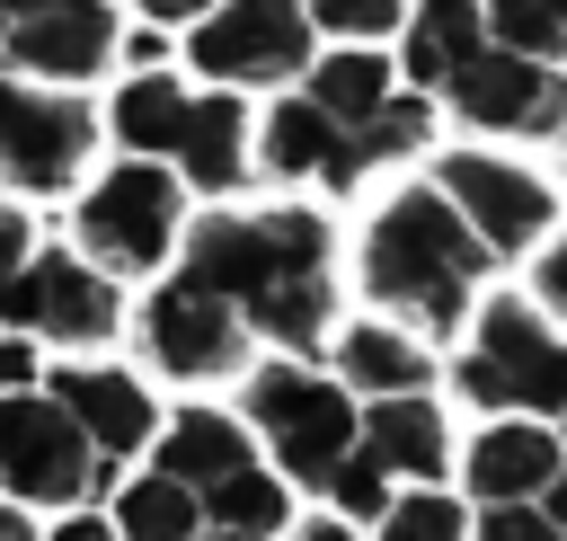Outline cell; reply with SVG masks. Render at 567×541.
Segmentation results:
<instances>
[{
  "label": "cell",
  "mask_w": 567,
  "mask_h": 541,
  "mask_svg": "<svg viewBox=\"0 0 567 541\" xmlns=\"http://www.w3.org/2000/svg\"><path fill=\"white\" fill-rule=\"evenodd\" d=\"M452 381L496 426H549V435L567 426V337L532 302H487L461 364H452Z\"/></svg>",
  "instance_id": "obj_5"
},
{
  "label": "cell",
  "mask_w": 567,
  "mask_h": 541,
  "mask_svg": "<svg viewBox=\"0 0 567 541\" xmlns=\"http://www.w3.org/2000/svg\"><path fill=\"white\" fill-rule=\"evenodd\" d=\"M204 541H221V532H204Z\"/></svg>",
  "instance_id": "obj_32"
},
{
  "label": "cell",
  "mask_w": 567,
  "mask_h": 541,
  "mask_svg": "<svg viewBox=\"0 0 567 541\" xmlns=\"http://www.w3.org/2000/svg\"><path fill=\"white\" fill-rule=\"evenodd\" d=\"M18 257H35V248H27V213L0 204V266H18Z\"/></svg>",
  "instance_id": "obj_28"
},
{
  "label": "cell",
  "mask_w": 567,
  "mask_h": 541,
  "mask_svg": "<svg viewBox=\"0 0 567 541\" xmlns=\"http://www.w3.org/2000/svg\"><path fill=\"white\" fill-rule=\"evenodd\" d=\"M399 27H408V89L416 98L434 89V98H452L461 124L505 133V142H558L567 133V71L505 53L478 27V9L434 0V9L399 18Z\"/></svg>",
  "instance_id": "obj_3"
},
{
  "label": "cell",
  "mask_w": 567,
  "mask_h": 541,
  "mask_svg": "<svg viewBox=\"0 0 567 541\" xmlns=\"http://www.w3.org/2000/svg\"><path fill=\"white\" fill-rule=\"evenodd\" d=\"M71 426H80V443L115 470L124 452H142L151 443V399H142V381H124V372H97V364H71V372H53V390H44Z\"/></svg>",
  "instance_id": "obj_17"
},
{
  "label": "cell",
  "mask_w": 567,
  "mask_h": 541,
  "mask_svg": "<svg viewBox=\"0 0 567 541\" xmlns=\"http://www.w3.org/2000/svg\"><path fill=\"white\" fill-rule=\"evenodd\" d=\"M0 319L9 328H35V337H62V346H97L115 328V284L97 266L44 248V257L0 266Z\"/></svg>",
  "instance_id": "obj_11"
},
{
  "label": "cell",
  "mask_w": 567,
  "mask_h": 541,
  "mask_svg": "<svg viewBox=\"0 0 567 541\" xmlns=\"http://www.w3.org/2000/svg\"><path fill=\"white\" fill-rule=\"evenodd\" d=\"M106 532H124V541H204V506L177 488V479H133L124 497H115V523Z\"/></svg>",
  "instance_id": "obj_22"
},
{
  "label": "cell",
  "mask_w": 567,
  "mask_h": 541,
  "mask_svg": "<svg viewBox=\"0 0 567 541\" xmlns=\"http://www.w3.org/2000/svg\"><path fill=\"white\" fill-rule=\"evenodd\" d=\"M0 35H9V18H0Z\"/></svg>",
  "instance_id": "obj_33"
},
{
  "label": "cell",
  "mask_w": 567,
  "mask_h": 541,
  "mask_svg": "<svg viewBox=\"0 0 567 541\" xmlns=\"http://www.w3.org/2000/svg\"><path fill=\"white\" fill-rule=\"evenodd\" d=\"M239 470H257L248 426H230V417H213V408H186V417L159 435V479H177L186 497H213V488L239 479Z\"/></svg>",
  "instance_id": "obj_19"
},
{
  "label": "cell",
  "mask_w": 567,
  "mask_h": 541,
  "mask_svg": "<svg viewBox=\"0 0 567 541\" xmlns=\"http://www.w3.org/2000/svg\"><path fill=\"white\" fill-rule=\"evenodd\" d=\"M354 461L372 479H408V488H434L443 461H452V435H443V408L434 399H363V426H354Z\"/></svg>",
  "instance_id": "obj_15"
},
{
  "label": "cell",
  "mask_w": 567,
  "mask_h": 541,
  "mask_svg": "<svg viewBox=\"0 0 567 541\" xmlns=\"http://www.w3.org/2000/svg\"><path fill=\"white\" fill-rule=\"evenodd\" d=\"M115 470L80 443V426L53 408V399H35V390H9L0 399V488L18 497V514L27 506H80V497H97Z\"/></svg>",
  "instance_id": "obj_7"
},
{
  "label": "cell",
  "mask_w": 567,
  "mask_h": 541,
  "mask_svg": "<svg viewBox=\"0 0 567 541\" xmlns=\"http://www.w3.org/2000/svg\"><path fill=\"white\" fill-rule=\"evenodd\" d=\"M177 124H186V89L159 80V71H142V80L115 98V142H124L133 160H168V151H177Z\"/></svg>",
  "instance_id": "obj_21"
},
{
  "label": "cell",
  "mask_w": 567,
  "mask_h": 541,
  "mask_svg": "<svg viewBox=\"0 0 567 541\" xmlns=\"http://www.w3.org/2000/svg\"><path fill=\"white\" fill-rule=\"evenodd\" d=\"M425 381H434L425 346L399 337L390 319H363L337 337V390L346 399H425Z\"/></svg>",
  "instance_id": "obj_18"
},
{
  "label": "cell",
  "mask_w": 567,
  "mask_h": 541,
  "mask_svg": "<svg viewBox=\"0 0 567 541\" xmlns=\"http://www.w3.org/2000/svg\"><path fill=\"white\" fill-rule=\"evenodd\" d=\"M461 479H470V506H532L567 479V443L549 426H487L470 452H461Z\"/></svg>",
  "instance_id": "obj_14"
},
{
  "label": "cell",
  "mask_w": 567,
  "mask_h": 541,
  "mask_svg": "<svg viewBox=\"0 0 567 541\" xmlns=\"http://www.w3.org/2000/svg\"><path fill=\"white\" fill-rule=\"evenodd\" d=\"M248 426L266 435L275 479L328 497V479L354 461L363 399H346V390H337L328 372H310V364H266V372H248Z\"/></svg>",
  "instance_id": "obj_6"
},
{
  "label": "cell",
  "mask_w": 567,
  "mask_h": 541,
  "mask_svg": "<svg viewBox=\"0 0 567 541\" xmlns=\"http://www.w3.org/2000/svg\"><path fill=\"white\" fill-rule=\"evenodd\" d=\"M0 541H35V523H27L18 506H0Z\"/></svg>",
  "instance_id": "obj_29"
},
{
  "label": "cell",
  "mask_w": 567,
  "mask_h": 541,
  "mask_svg": "<svg viewBox=\"0 0 567 541\" xmlns=\"http://www.w3.org/2000/svg\"><path fill=\"white\" fill-rule=\"evenodd\" d=\"M142 346H151V364L177 372V381H221V372L248 364V328H239L204 284H186V275H168V284L151 293V310H142Z\"/></svg>",
  "instance_id": "obj_13"
},
{
  "label": "cell",
  "mask_w": 567,
  "mask_h": 541,
  "mask_svg": "<svg viewBox=\"0 0 567 541\" xmlns=\"http://www.w3.org/2000/svg\"><path fill=\"white\" fill-rule=\"evenodd\" d=\"M532 310H540V319H549V310L567 319V239H549V257H540V302H532Z\"/></svg>",
  "instance_id": "obj_26"
},
{
  "label": "cell",
  "mask_w": 567,
  "mask_h": 541,
  "mask_svg": "<svg viewBox=\"0 0 567 541\" xmlns=\"http://www.w3.org/2000/svg\"><path fill=\"white\" fill-rule=\"evenodd\" d=\"M168 239H177V177L151 169V160L106 169V186L80 204V248H89L106 275H142V266H159ZM89 257H80V266H89Z\"/></svg>",
  "instance_id": "obj_9"
},
{
  "label": "cell",
  "mask_w": 567,
  "mask_h": 541,
  "mask_svg": "<svg viewBox=\"0 0 567 541\" xmlns=\"http://www.w3.org/2000/svg\"><path fill=\"white\" fill-rule=\"evenodd\" d=\"M292 541H354V523H301Z\"/></svg>",
  "instance_id": "obj_30"
},
{
  "label": "cell",
  "mask_w": 567,
  "mask_h": 541,
  "mask_svg": "<svg viewBox=\"0 0 567 541\" xmlns=\"http://www.w3.org/2000/svg\"><path fill=\"white\" fill-rule=\"evenodd\" d=\"M168 160H177L195 186H213V195L239 186V177H248V106L221 98V89H213V98H186V124H177V151H168Z\"/></svg>",
  "instance_id": "obj_20"
},
{
  "label": "cell",
  "mask_w": 567,
  "mask_h": 541,
  "mask_svg": "<svg viewBox=\"0 0 567 541\" xmlns=\"http://www.w3.org/2000/svg\"><path fill=\"white\" fill-rule=\"evenodd\" d=\"M434 186H443V204L496 248V266L523 257V248L558 222V195H549L532 169L496 160V151H452V160H434Z\"/></svg>",
  "instance_id": "obj_10"
},
{
  "label": "cell",
  "mask_w": 567,
  "mask_h": 541,
  "mask_svg": "<svg viewBox=\"0 0 567 541\" xmlns=\"http://www.w3.org/2000/svg\"><path fill=\"white\" fill-rule=\"evenodd\" d=\"M319 27H337V35H354V44H363V35L399 27V9H390V0H319V9H310V35H319Z\"/></svg>",
  "instance_id": "obj_24"
},
{
  "label": "cell",
  "mask_w": 567,
  "mask_h": 541,
  "mask_svg": "<svg viewBox=\"0 0 567 541\" xmlns=\"http://www.w3.org/2000/svg\"><path fill=\"white\" fill-rule=\"evenodd\" d=\"M97 142V115L80 98H35L18 80H0V177L27 186V195H53L71 186V169L89 160Z\"/></svg>",
  "instance_id": "obj_12"
},
{
  "label": "cell",
  "mask_w": 567,
  "mask_h": 541,
  "mask_svg": "<svg viewBox=\"0 0 567 541\" xmlns=\"http://www.w3.org/2000/svg\"><path fill=\"white\" fill-rule=\"evenodd\" d=\"M53 541H115V532H106V523H62Z\"/></svg>",
  "instance_id": "obj_31"
},
{
  "label": "cell",
  "mask_w": 567,
  "mask_h": 541,
  "mask_svg": "<svg viewBox=\"0 0 567 541\" xmlns=\"http://www.w3.org/2000/svg\"><path fill=\"white\" fill-rule=\"evenodd\" d=\"M186 53L221 89H284V80L310 71V9H284V0L204 9V27L186 35Z\"/></svg>",
  "instance_id": "obj_8"
},
{
  "label": "cell",
  "mask_w": 567,
  "mask_h": 541,
  "mask_svg": "<svg viewBox=\"0 0 567 541\" xmlns=\"http://www.w3.org/2000/svg\"><path fill=\"white\" fill-rule=\"evenodd\" d=\"M186 284H204L239 328L275 337L284 355H319L337 310V257L319 213H213L186 231Z\"/></svg>",
  "instance_id": "obj_1"
},
{
  "label": "cell",
  "mask_w": 567,
  "mask_h": 541,
  "mask_svg": "<svg viewBox=\"0 0 567 541\" xmlns=\"http://www.w3.org/2000/svg\"><path fill=\"white\" fill-rule=\"evenodd\" d=\"M381 541H470V514H461L443 488H408V497H390Z\"/></svg>",
  "instance_id": "obj_23"
},
{
  "label": "cell",
  "mask_w": 567,
  "mask_h": 541,
  "mask_svg": "<svg viewBox=\"0 0 567 541\" xmlns=\"http://www.w3.org/2000/svg\"><path fill=\"white\" fill-rule=\"evenodd\" d=\"M470 541H558V532H549L532 506H478V514H470Z\"/></svg>",
  "instance_id": "obj_25"
},
{
  "label": "cell",
  "mask_w": 567,
  "mask_h": 541,
  "mask_svg": "<svg viewBox=\"0 0 567 541\" xmlns=\"http://www.w3.org/2000/svg\"><path fill=\"white\" fill-rule=\"evenodd\" d=\"M18 381H35V355H27V337H0V399H9Z\"/></svg>",
  "instance_id": "obj_27"
},
{
  "label": "cell",
  "mask_w": 567,
  "mask_h": 541,
  "mask_svg": "<svg viewBox=\"0 0 567 541\" xmlns=\"http://www.w3.org/2000/svg\"><path fill=\"white\" fill-rule=\"evenodd\" d=\"M496 275V248L443 204L434 177H416L408 195H390L363 231V293L399 319H416L425 337H452L478 302V284Z\"/></svg>",
  "instance_id": "obj_4"
},
{
  "label": "cell",
  "mask_w": 567,
  "mask_h": 541,
  "mask_svg": "<svg viewBox=\"0 0 567 541\" xmlns=\"http://www.w3.org/2000/svg\"><path fill=\"white\" fill-rule=\"evenodd\" d=\"M425 133H434V106H425L372 44H346V53L310 62L301 89L266 115V169H275V177L354 186L363 169L425 151Z\"/></svg>",
  "instance_id": "obj_2"
},
{
  "label": "cell",
  "mask_w": 567,
  "mask_h": 541,
  "mask_svg": "<svg viewBox=\"0 0 567 541\" xmlns=\"http://www.w3.org/2000/svg\"><path fill=\"white\" fill-rule=\"evenodd\" d=\"M0 53H9L18 71H35V80H89V71L115 53V18H106V9H89V0L18 9V18H9V35H0Z\"/></svg>",
  "instance_id": "obj_16"
}]
</instances>
